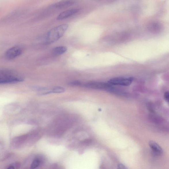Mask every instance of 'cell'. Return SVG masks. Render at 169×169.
I'll list each match as a JSON object with an SVG mask.
<instances>
[{
  "mask_svg": "<svg viewBox=\"0 0 169 169\" xmlns=\"http://www.w3.org/2000/svg\"><path fill=\"white\" fill-rule=\"evenodd\" d=\"M24 80L23 76L17 71L10 69L0 70V84H13Z\"/></svg>",
  "mask_w": 169,
  "mask_h": 169,
  "instance_id": "6da1fadb",
  "label": "cell"
},
{
  "mask_svg": "<svg viewBox=\"0 0 169 169\" xmlns=\"http://www.w3.org/2000/svg\"><path fill=\"white\" fill-rule=\"evenodd\" d=\"M68 27V24H64L51 29L44 37V43L48 45L57 41L64 35Z\"/></svg>",
  "mask_w": 169,
  "mask_h": 169,
  "instance_id": "7a4b0ae2",
  "label": "cell"
},
{
  "mask_svg": "<svg viewBox=\"0 0 169 169\" xmlns=\"http://www.w3.org/2000/svg\"><path fill=\"white\" fill-rule=\"evenodd\" d=\"M23 52V49L19 46L11 47L5 52L4 57L7 60H12L21 55Z\"/></svg>",
  "mask_w": 169,
  "mask_h": 169,
  "instance_id": "3957f363",
  "label": "cell"
},
{
  "mask_svg": "<svg viewBox=\"0 0 169 169\" xmlns=\"http://www.w3.org/2000/svg\"><path fill=\"white\" fill-rule=\"evenodd\" d=\"M134 78L132 77H116L111 79L108 83L111 85H119L127 86L132 84Z\"/></svg>",
  "mask_w": 169,
  "mask_h": 169,
  "instance_id": "277c9868",
  "label": "cell"
},
{
  "mask_svg": "<svg viewBox=\"0 0 169 169\" xmlns=\"http://www.w3.org/2000/svg\"><path fill=\"white\" fill-rule=\"evenodd\" d=\"M111 85L109 83L107 84L104 83L94 82L88 83L86 84L85 86L94 89L111 90L112 89Z\"/></svg>",
  "mask_w": 169,
  "mask_h": 169,
  "instance_id": "5b68a950",
  "label": "cell"
},
{
  "mask_svg": "<svg viewBox=\"0 0 169 169\" xmlns=\"http://www.w3.org/2000/svg\"><path fill=\"white\" fill-rule=\"evenodd\" d=\"M79 11L78 9H71L65 11L58 15L57 20H60L67 18L77 13Z\"/></svg>",
  "mask_w": 169,
  "mask_h": 169,
  "instance_id": "8992f818",
  "label": "cell"
},
{
  "mask_svg": "<svg viewBox=\"0 0 169 169\" xmlns=\"http://www.w3.org/2000/svg\"><path fill=\"white\" fill-rule=\"evenodd\" d=\"M149 147L153 153L156 155H161L163 153V150L158 144L153 141H150L149 143Z\"/></svg>",
  "mask_w": 169,
  "mask_h": 169,
  "instance_id": "52a82bcc",
  "label": "cell"
},
{
  "mask_svg": "<svg viewBox=\"0 0 169 169\" xmlns=\"http://www.w3.org/2000/svg\"><path fill=\"white\" fill-rule=\"evenodd\" d=\"M75 3V1H62L54 4L51 6L57 8H63L73 6Z\"/></svg>",
  "mask_w": 169,
  "mask_h": 169,
  "instance_id": "ba28073f",
  "label": "cell"
},
{
  "mask_svg": "<svg viewBox=\"0 0 169 169\" xmlns=\"http://www.w3.org/2000/svg\"><path fill=\"white\" fill-rule=\"evenodd\" d=\"M67 50V47L64 46L56 47L52 50L53 54L54 55L58 56L62 55Z\"/></svg>",
  "mask_w": 169,
  "mask_h": 169,
  "instance_id": "9c48e42d",
  "label": "cell"
},
{
  "mask_svg": "<svg viewBox=\"0 0 169 169\" xmlns=\"http://www.w3.org/2000/svg\"><path fill=\"white\" fill-rule=\"evenodd\" d=\"M65 91L64 88L60 87H54L51 91H49V93H63Z\"/></svg>",
  "mask_w": 169,
  "mask_h": 169,
  "instance_id": "30bf717a",
  "label": "cell"
},
{
  "mask_svg": "<svg viewBox=\"0 0 169 169\" xmlns=\"http://www.w3.org/2000/svg\"><path fill=\"white\" fill-rule=\"evenodd\" d=\"M40 164V161L38 159H35V160L33 162L32 164H31V168L33 169L37 168L39 166Z\"/></svg>",
  "mask_w": 169,
  "mask_h": 169,
  "instance_id": "8fae6325",
  "label": "cell"
},
{
  "mask_svg": "<svg viewBox=\"0 0 169 169\" xmlns=\"http://www.w3.org/2000/svg\"><path fill=\"white\" fill-rule=\"evenodd\" d=\"M164 98L167 102H168L169 100V93L168 92H166L164 94Z\"/></svg>",
  "mask_w": 169,
  "mask_h": 169,
  "instance_id": "7c38bea8",
  "label": "cell"
},
{
  "mask_svg": "<svg viewBox=\"0 0 169 169\" xmlns=\"http://www.w3.org/2000/svg\"><path fill=\"white\" fill-rule=\"evenodd\" d=\"M117 169H127L125 166L122 164H118Z\"/></svg>",
  "mask_w": 169,
  "mask_h": 169,
  "instance_id": "4fadbf2b",
  "label": "cell"
},
{
  "mask_svg": "<svg viewBox=\"0 0 169 169\" xmlns=\"http://www.w3.org/2000/svg\"><path fill=\"white\" fill-rule=\"evenodd\" d=\"M81 83L78 81H75L73 82L70 83V84L71 85L73 86H79L80 85Z\"/></svg>",
  "mask_w": 169,
  "mask_h": 169,
  "instance_id": "5bb4252c",
  "label": "cell"
},
{
  "mask_svg": "<svg viewBox=\"0 0 169 169\" xmlns=\"http://www.w3.org/2000/svg\"><path fill=\"white\" fill-rule=\"evenodd\" d=\"M21 164L18 163V162L16 163L15 164V168L16 169H19L21 167Z\"/></svg>",
  "mask_w": 169,
  "mask_h": 169,
  "instance_id": "9a60e30c",
  "label": "cell"
},
{
  "mask_svg": "<svg viewBox=\"0 0 169 169\" xmlns=\"http://www.w3.org/2000/svg\"><path fill=\"white\" fill-rule=\"evenodd\" d=\"M7 169H15L14 167L13 166H10L7 168Z\"/></svg>",
  "mask_w": 169,
  "mask_h": 169,
  "instance_id": "2e32d148",
  "label": "cell"
},
{
  "mask_svg": "<svg viewBox=\"0 0 169 169\" xmlns=\"http://www.w3.org/2000/svg\"><path fill=\"white\" fill-rule=\"evenodd\" d=\"M101 169H106L104 168H101Z\"/></svg>",
  "mask_w": 169,
  "mask_h": 169,
  "instance_id": "e0dca14e",
  "label": "cell"
}]
</instances>
